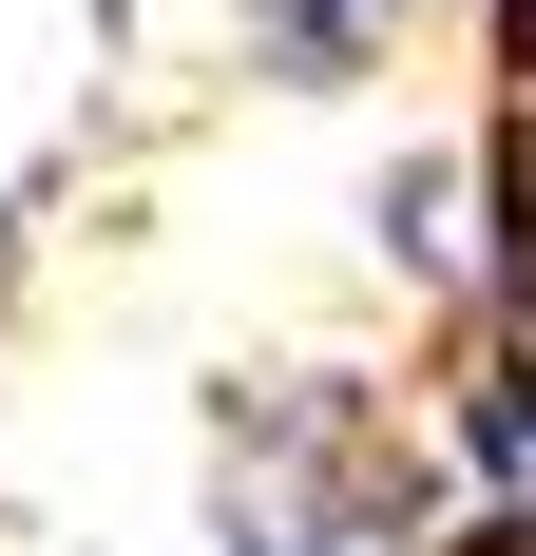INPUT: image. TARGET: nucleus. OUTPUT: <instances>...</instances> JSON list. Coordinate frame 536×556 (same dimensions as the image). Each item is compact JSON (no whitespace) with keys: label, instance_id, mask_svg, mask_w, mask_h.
I'll return each instance as SVG.
<instances>
[{"label":"nucleus","instance_id":"20e7f679","mask_svg":"<svg viewBox=\"0 0 536 556\" xmlns=\"http://www.w3.org/2000/svg\"><path fill=\"white\" fill-rule=\"evenodd\" d=\"M250 556H268V538H250Z\"/></svg>","mask_w":536,"mask_h":556},{"label":"nucleus","instance_id":"f257e3e1","mask_svg":"<svg viewBox=\"0 0 536 556\" xmlns=\"http://www.w3.org/2000/svg\"><path fill=\"white\" fill-rule=\"evenodd\" d=\"M250 538L268 556H383L422 538V442L345 384H268L250 403Z\"/></svg>","mask_w":536,"mask_h":556},{"label":"nucleus","instance_id":"7ed1b4c3","mask_svg":"<svg viewBox=\"0 0 536 556\" xmlns=\"http://www.w3.org/2000/svg\"><path fill=\"white\" fill-rule=\"evenodd\" d=\"M441 556H536V480H518V500H480V518H460Z\"/></svg>","mask_w":536,"mask_h":556},{"label":"nucleus","instance_id":"f03ea898","mask_svg":"<svg viewBox=\"0 0 536 556\" xmlns=\"http://www.w3.org/2000/svg\"><path fill=\"white\" fill-rule=\"evenodd\" d=\"M383 20H422V0H268V39L307 58V77H345V58H365Z\"/></svg>","mask_w":536,"mask_h":556}]
</instances>
